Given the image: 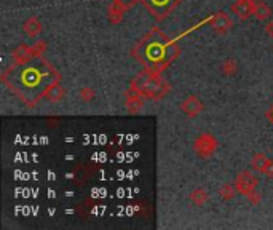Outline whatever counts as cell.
<instances>
[{"label": "cell", "mask_w": 273, "mask_h": 230, "mask_svg": "<svg viewBox=\"0 0 273 230\" xmlns=\"http://www.w3.org/2000/svg\"><path fill=\"white\" fill-rule=\"evenodd\" d=\"M203 107H205V106H203V102L200 101V97L196 95H189L181 102V111L190 118L198 117V115L201 114V111H203Z\"/></svg>", "instance_id": "obj_8"}, {"label": "cell", "mask_w": 273, "mask_h": 230, "mask_svg": "<svg viewBox=\"0 0 273 230\" xmlns=\"http://www.w3.org/2000/svg\"><path fill=\"white\" fill-rule=\"evenodd\" d=\"M246 198L249 200V203H253V205H259L260 201H262V197H260L259 192H255V189L249 193H246Z\"/></svg>", "instance_id": "obj_20"}, {"label": "cell", "mask_w": 273, "mask_h": 230, "mask_svg": "<svg viewBox=\"0 0 273 230\" xmlns=\"http://www.w3.org/2000/svg\"><path fill=\"white\" fill-rule=\"evenodd\" d=\"M64 96H66V90H64L62 86L56 82V83H51L48 88H46L43 97L45 99L51 101V102H59V101H62Z\"/></svg>", "instance_id": "obj_14"}, {"label": "cell", "mask_w": 273, "mask_h": 230, "mask_svg": "<svg viewBox=\"0 0 273 230\" xmlns=\"http://www.w3.org/2000/svg\"><path fill=\"white\" fill-rule=\"evenodd\" d=\"M125 8L121 7V5H118L117 2H112L110 3V7H109V19L112 24H118V22L123 19V13H125Z\"/></svg>", "instance_id": "obj_17"}, {"label": "cell", "mask_w": 273, "mask_h": 230, "mask_svg": "<svg viewBox=\"0 0 273 230\" xmlns=\"http://www.w3.org/2000/svg\"><path fill=\"white\" fill-rule=\"evenodd\" d=\"M133 88L144 97H160L165 93H168V86L160 77H156L152 72V76H139L135 82H133Z\"/></svg>", "instance_id": "obj_3"}, {"label": "cell", "mask_w": 273, "mask_h": 230, "mask_svg": "<svg viewBox=\"0 0 273 230\" xmlns=\"http://www.w3.org/2000/svg\"><path fill=\"white\" fill-rule=\"evenodd\" d=\"M219 197L222 198L224 201H230V200H234L235 197H236V193H238V191H236V187H235V184H224L222 187L219 189Z\"/></svg>", "instance_id": "obj_18"}, {"label": "cell", "mask_w": 273, "mask_h": 230, "mask_svg": "<svg viewBox=\"0 0 273 230\" xmlns=\"http://www.w3.org/2000/svg\"><path fill=\"white\" fill-rule=\"evenodd\" d=\"M31 48H32L34 58H39L40 55H42V51L45 50V43H43V42H39V43H36V45H34V47H31Z\"/></svg>", "instance_id": "obj_23"}, {"label": "cell", "mask_w": 273, "mask_h": 230, "mask_svg": "<svg viewBox=\"0 0 273 230\" xmlns=\"http://www.w3.org/2000/svg\"><path fill=\"white\" fill-rule=\"evenodd\" d=\"M265 34H267V36L273 37V21H269L265 24Z\"/></svg>", "instance_id": "obj_24"}, {"label": "cell", "mask_w": 273, "mask_h": 230, "mask_svg": "<svg viewBox=\"0 0 273 230\" xmlns=\"http://www.w3.org/2000/svg\"><path fill=\"white\" fill-rule=\"evenodd\" d=\"M189 198H190V201L195 206H203V205H206L208 201H210V193H208L206 189L196 187V189H194V191L190 192V197Z\"/></svg>", "instance_id": "obj_15"}, {"label": "cell", "mask_w": 273, "mask_h": 230, "mask_svg": "<svg viewBox=\"0 0 273 230\" xmlns=\"http://www.w3.org/2000/svg\"><path fill=\"white\" fill-rule=\"evenodd\" d=\"M22 32L31 38L37 37L39 34L42 32V22H40L36 16H31V18H27L24 21V24H22Z\"/></svg>", "instance_id": "obj_13"}, {"label": "cell", "mask_w": 273, "mask_h": 230, "mask_svg": "<svg viewBox=\"0 0 273 230\" xmlns=\"http://www.w3.org/2000/svg\"><path fill=\"white\" fill-rule=\"evenodd\" d=\"M146 8L152 13L155 19H165L179 3V0H142Z\"/></svg>", "instance_id": "obj_5"}, {"label": "cell", "mask_w": 273, "mask_h": 230, "mask_svg": "<svg viewBox=\"0 0 273 230\" xmlns=\"http://www.w3.org/2000/svg\"><path fill=\"white\" fill-rule=\"evenodd\" d=\"M80 96H82V99L83 101H91L93 97H95V91H93L91 88H83L82 91H80Z\"/></svg>", "instance_id": "obj_21"}, {"label": "cell", "mask_w": 273, "mask_h": 230, "mask_svg": "<svg viewBox=\"0 0 273 230\" xmlns=\"http://www.w3.org/2000/svg\"><path fill=\"white\" fill-rule=\"evenodd\" d=\"M3 82L18 95L27 106H36L45 96L51 83L59 82V74L46 61L40 64H24L8 69L3 74Z\"/></svg>", "instance_id": "obj_1"}, {"label": "cell", "mask_w": 273, "mask_h": 230, "mask_svg": "<svg viewBox=\"0 0 273 230\" xmlns=\"http://www.w3.org/2000/svg\"><path fill=\"white\" fill-rule=\"evenodd\" d=\"M272 120H273V112H272Z\"/></svg>", "instance_id": "obj_25"}, {"label": "cell", "mask_w": 273, "mask_h": 230, "mask_svg": "<svg viewBox=\"0 0 273 230\" xmlns=\"http://www.w3.org/2000/svg\"><path fill=\"white\" fill-rule=\"evenodd\" d=\"M257 184H259V179L249 170H243L235 176V187L238 193L246 195L251 191H254V189L257 187Z\"/></svg>", "instance_id": "obj_6"}, {"label": "cell", "mask_w": 273, "mask_h": 230, "mask_svg": "<svg viewBox=\"0 0 273 230\" xmlns=\"http://www.w3.org/2000/svg\"><path fill=\"white\" fill-rule=\"evenodd\" d=\"M131 93H128L126 95V102H125V107H126V111L128 112H131V114H136L139 112L142 109V99H141V95L137 93V91L133 88L131 86Z\"/></svg>", "instance_id": "obj_12"}, {"label": "cell", "mask_w": 273, "mask_h": 230, "mask_svg": "<svg viewBox=\"0 0 273 230\" xmlns=\"http://www.w3.org/2000/svg\"><path fill=\"white\" fill-rule=\"evenodd\" d=\"M11 59H13L15 66H24L29 64L34 59V53L31 47H26V45H21V47L16 48L13 53H11Z\"/></svg>", "instance_id": "obj_11"}, {"label": "cell", "mask_w": 273, "mask_h": 230, "mask_svg": "<svg viewBox=\"0 0 273 230\" xmlns=\"http://www.w3.org/2000/svg\"><path fill=\"white\" fill-rule=\"evenodd\" d=\"M136 56L147 71L160 74L179 55V47L158 29H152L136 45Z\"/></svg>", "instance_id": "obj_2"}, {"label": "cell", "mask_w": 273, "mask_h": 230, "mask_svg": "<svg viewBox=\"0 0 273 230\" xmlns=\"http://www.w3.org/2000/svg\"><path fill=\"white\" fill-rule=\"evenodd\" d=\"M254 16H255V19H259V21H267L272 16V8L265 2H262V0H259V2H255Z\"/></svg>", "instance_id": "obj_16"}, {"label": "cell", "mask_w": 273, "mask_h": 230, "mask_svg": "<svg viewBox=\"0 0 273 230\" xmlns=\"http://www.w3.org/2000/svg\"><path fill=\"white\" fill-rule=\"evenodd\" d=\"M210 22H211L213 31L216 34H225L232 26H234V21H232V18L225 11H217V13H214Z\"/></svg>", "instance_id": "obj_10"}, {"label": "cell", "mask_w": 273, "mask_h": 230, "mask_svg": "<svg viewBox=\"0 0 273 230\" xmlns=\"http://www.w3.org/2000/svg\"><path fill=\"white\" fill-rule=\"evenodd\" d=\"M251 166L262 174L273 177V160L267 157L265 153L262 152H255L251 158Z\"/></svg>", "instance_id": "obj_7"}, {"label": "cell", "mask_w": 273, "mask_h": 230, "mask_svg": "<svg viewBox=\"0 0 273 230\" xmlns=\"http://www.w3.org/2000/svg\"><path fill=\"white\" fill-rule=\"evenodd\" d=\"M238 71V66L234 59H227L224 62V74L225 76H235Z\"/></svg>", "instance_id": "obj_19"}, {"label": "cell", "mask_w": 273, "mask_h": 230, "mask_svg": "<svg viewBox=\"0 0 273 230\" xmlns=\"http://www.w3.org/2000/svg\"><path fill=\"white\" fill-rule=\"evenodd\" d=\"M254 7H255L254 0H235V3L232 5V13L236 15L238 19L245 21L254 15Z\"/></svg>", "instance_id": "obj_9"}, {"label": "cell", "mask_w": 273, "mask_h": 230, "mask_svg": "<svg viewBox=\"0 0 273 230\" xmlns=\"http://www.w3.org/2000/svg\"><path fill=\"white\" fill-rule=\"evenodd\" d=\"M112 2H117V3L121 5V7H123L125 10H128V8H133V7H135V5L139 2V0H112Z\"/></svg>", "instance_id": "obj_22"}, {"label": "cell", "mask_w": 273, "mask_h": 230, "mask_svg": "<svg viewBox=\"0 0 273 230\" xmlns=\"http://www.w3.org/2000/svg\"><path fill=\"white\" fill-rule=\"evenodd\" d=\"M219 142L211 133H203L194 141V151L200 158H210L217 151Z\"/></svg>", "instance_id": "obj_4"}]
</instances>
